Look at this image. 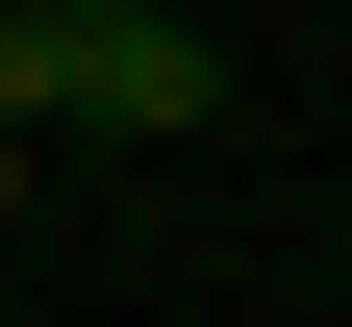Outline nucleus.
<instances>
[{
  "label": "nucleus",
  "mask_w": 352,
  "mask_h": 327,
  "mask_svg": "<svg viewBox=\"0 0 352 327\" xmlns=\"http://www.w3.org/2000/svg\"><path fill=\"white\" fill-rule=\"evenodd\" d=\"M201 101H227V51H201L176 0H51V126H101V151H176Z\"/></svg>",
  "instance_id": "1"
},
{
  "label": "nucleus",
  "mask_w": 352,
  "mask_h": 327,
  "mask_svg": "<svg viewBox=\"0 0 352 327\" xmlns=\"http://www.w3.org/2000/svg\"><path fill=\"white\" fill-rule=\"evenodd\" d=\"M0 151H51V0H0Z\"/></svg>",
  "instance_id": "2"
},
{
  "label": "nucleus",
  "mask_w": 352,
  "mask_h": 327,
  "mask_svg": "<svg viewBox=\"0 0 352 327\" xmlns=\"http://www.w3.org/2000/svg\"><path fill=\"white\" fill-rule=\"evenodd\" d=\"M0 226H25V151H0Z\"/></svg>",
  "instance_id": "3"
}]
</instances>
